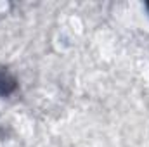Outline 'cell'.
<instances>
[{"label":"cell","instance_id":"6da1fadb","mask_svg":"<svg viewBox=\"0 0 149 147\" xmlns=\"http://www.w3.org/2000/svg\"><path fill=\"white\" fill-rule=\"evenodd\" d=\"M14 90H16V80H14V76H10L3 68H0V95L7 97Z\"/></svg>","mask_w":149,"mask_h":147},{"label":"cell","instance_id":"7a4b0ae2","mask_svg":"<svg viewBox=\"0 0 149 147\" xmlns=\"http://www.w3.org/2000/svg\"><path fill=\"white\" fill-rule=\"evenodd\" d=\"M148 9H149V2H148Z\"/></svg>","mask_w":149,"mask_h":147}]
</instances>
